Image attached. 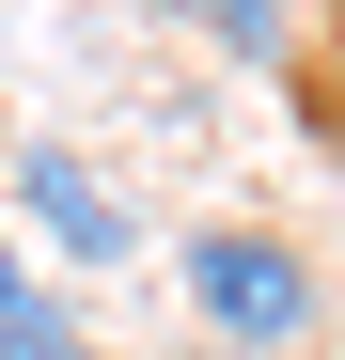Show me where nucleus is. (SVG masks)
Returning <instances> with one entry per match:
<instances>
[{
    "mask_svg": "<svg viewBox=\"0 0 345 360\" xmlns=\"http://www.w3.org/2000/svg\"><path fill=\"white\" fill-rule=\"evenodd\" d=\"M16 204H32L47 235H63L79 266H110V251H126V204H110V188H94L79 157H16Z\"/></svg>",
    "mask_w": 345,
    "mask_h": 360,
    "instance_id": "obj_3",
    "label": "nucleus"
},
{
    "mask_svg": "<svg viewBox=\"0 0 345 360\" xmlns=\"http://www.w3.org/2000/svg\"><path fill=\"white\" fill-rule=\"evenodd\" d=\"M0 360H94V345H79V314L47 297V266L16 251V235H0Z\"/></svg>",
    "mask_w": 345,
    "mask_h": 360,
    "instance_id": "obj_4",
    "label": "nucleus"
},
{
    "mask_svg": "<svg viewBox=\"0 0 345 360\" xmlns=\"http://www.w3.org/2000/svg\"><path fill=\"white\" fill-rule=\"evenodd\" d=\"M142 16H172L189 47H220V63L282 79V63H299V16H314V0H142Z\"/></svg>",
    "mask_w": 345,
    "mask_h": 360,
    "instance_id": "obj_2",
    "label": "nucleus"
},
{
    "mask_svg": "<svg viewBox=\"0 0 345 360\" xmlns=\"http://www.w3.org/2000/svg\"><path fill=\"white\" fill-rule=\"evenodd\" d=\"M172 282H189V329L204 345H299L314 329V251L299 235H267V219H204L189 251H172Z\"/></svg>",
    "mask_w": 345,
    "mask_h": 360,
    "instance_id": "obj_1",
    "label": "nucleus"
},
{
    "mask_svg": "<svg viewBox=\"0 0 345 360\" xmlns=\"http://www.w3.org/2000/svg\"><path fill=\"white\" fill-rule=\"evenodd\" d=\"M282 79H299V126H314V157L345 172V0H330V32H299V63H282Z\"/></svg>",
    "mask_w": 345,
    "mask_h": 360,
    "instance_id": "obj_5",
    "label": "nucleus"
}]
</instances>
